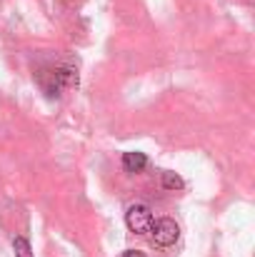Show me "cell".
<instances>
[{"label": "cell", "mask_w": 255, "mask_h": 257, "mask_svg": "<svg viewBox=\"0 0 255 257\" xmlns=\"http://www.w3.org/2000/svg\"><path fill=\"white\" fill-rule=\"evenodd\" d=\"M38 78H40L43 90H45L50 97L60 95V90H65V87L78 85V73H75V68H70V65H55V68L40 73Z\"/></svg>", "instance_id": "cell-1"}, {"label": "cell", "mask_w": 255, "mask_h": 257, "mask_svg": "<svg viewBox=\"0 0 255 257\" xmlns=\"http://www.w3.org/2000/svg\"><path fill=\"white\" fill-rule=\"evenodd\" d=\"M178 237H180V227H178L175 220H170V217L153 220V225H150V240H153L158 247H170V245H175Z\"/></svg>", "instance_id": "cell-2"}, {"label": "cell", "mask_w": 255, "mask_h": 257, "mask_svg": "<svg viewBox=\"0 0 255 257\" xmlns=\"http://www.w3.org/2000/svg\"><path fill=\"white\" fill-rule=\"evenodd\" d=\"M125 225L130 232L135 235H148L150 225H153V212L148 205H130L125 212Z\"/></svg>", "instance_id": "cell-3"}, {"label": "cell", "mask_w": 255, "mask_h": 257, "mask_svg": "<svg viewBox=\"0 0 255 257\" xmlns=\"http://www.w3.org/2000/svg\"><path fill=\"white\" fill-rule=\"evenodd\" d=\"M148 165V155L145 153H125L123 155V168L125 172H140Z\"/></svg>", "instance_id": "cell-4"}, {"label": "cell", "mask_w": 255, "mask_h": 257, "mask_svg": "<svg viewBox=\"0 0 255 257\" xmlns=\"http://www.w3.org/2000/svg\"><path fill=\"white\" fill-rule=\"evenodd\" d=\"M183 177L180 175H175V172H170V170H165L163 172V187L165 190H183Z\"/></svg>", "instance_id": "cell-5"}, {"label": "cell", "mask_w": 255, "mask_h": 257, "mask_svg": "<svg viewBox=\"0 0 255 257\" xmlns=\"http://www.w3.org/2000/svg\"><path fill=\"white\" fill-rule=\"evenodd\" d=\"M13 250H15V257H33V247L25 237H15L13 240Z\"/></svg>", "instance_id": "cell-6"}, {"label": "cell", "mask_w": 255, "mask_h": 257, "mask_svg": "<svg viewBox=\"0 0 255 257\" xmlns=\"http://www.w3.org/2000/svg\"><path fill=\"white\" fill-rule=\"evenodd\" d=\"M120 257H148L145 252H140V250H125Z\"/></svg>", "instance_id": "cell-7"}]
</instances>
